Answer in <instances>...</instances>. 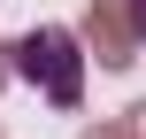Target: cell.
Returning <instances> with one entry per match:
<instances>
[{"label": "cell", "mask_w": 146, "mask_h": 139, "mask_svg": "<svg viewBox=\"0 0 146 139\" xmlns=\"http://www.w3.org/2000/svg\"><path fill=\"white\" fill-rule=\"evenodd\" d=\"M8 77L38 85L54 108H77V101H85V39L62 31V23H38V31H23V39L8 46Z\"/></svg>", "instance_id": "1"}, {"label": "cell", "mask_w": 146, "mask_h": 139, "mask_svg": "<svg viewBox=\"0 0 146 139\" xmlns=\"http://www.w3.org/2000/svg\"><path fill=\"white\" fill-rule=\"evenodd\" d=\"M85 46H92L108 70H131V62H139V31H131L123 0H92V8H85Z\"/></svg>", "instance_id": "2"}, {"label": "cell", "mask_w": 146, "mask_h": 139, "mask_svg": "<svg viewBox=\"0 0 146 139\" xmlns=\"http://www.w3.org/2000/svg\"><path fill=\"white\" fill-rule=\"evenodd\" d=\"M123 15H131V31H139V46H146V0H123Z\"/></svg>", "instance_id": "3"}, {"label": "cell", "mask_w": 146, "mask_h": 139, "mask_svg": "<svg viewBox=\"0 0 146 139\" xmlns=\"http://www.w3.org/2000/svg\"><path fill=\"white\" fill-rule=\"evenodd\" d=\"M123 139H146V101L131 108V124H123Z\"/></svg>", "instance_id": "4"}, {"label": "cell", "mask_w": 146, "mask_h": 139, "mask_svg": "<svg viewBox=\"0 0 146 139\" xmlns=\"http://www.w3.org/2000/svg\"><path fill=\"white\" fill-rule=\"evenodd\" d=\"M77 139H123V132H77Z\"/></svg>", "instance_id": "5"}, {"label": "cell", "mask_w": 146, "mask_h": 139, "mask_svg": "<svg viewBox=\"0 0 146 139\" xmlns=\"http://www.w3.org/2000/svg\"><path fill=\"white\" fill-rule=\"evenodd\" d=\"M0 85H8V46H0Z\"/></svg>", "instance_id": "6"}]
</instances>
